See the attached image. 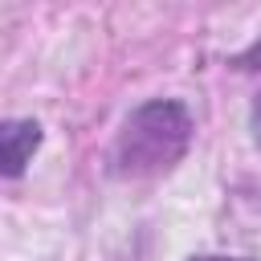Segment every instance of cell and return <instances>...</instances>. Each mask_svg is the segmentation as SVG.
Returning a JSON list of instances; mask_svg holds the SVG:
<instances>
[{"mask_svg":"<svg viewBox=\"0 0 261 261\" xmlns=\"http://www.w3.org/2000/svg\"><path fill=\"white\" fill-rule=\"evenodd\" d=\"M41 139H45L41 122H33V118H4L0 122V175L4 179L24 175L29 159L41 147Z\"/></svg>","mask_w":261,"mask_h":261,"instance_id":"obj_2","label":"cell"},{"mask_svg":"<svg viewBox=\"0 0 261 261\" xmlns=\"http://www.w3.org/2000/svg\"><path fill=\"white\" fill-rule=\"evenodd\" d=\"M249 126H253V139H257V147H261V94H257V102H253V114H249Z\"/></svg>","mask_w":261,"mask_h":261,"instance_id":"obj_4","label":"cell"},{"mask_svg":"<svg viewBox=\"0 0 261 261\" xmlns=\"http://www.w3.org/2000/svg\"><path fill=\"white\" fill-rule=\"evenodd\" d=\"M192 261H245V257H192Z\"/></svg>","mask_w":261,"mask_h":261,"instance_id":"obj_5","label":"cell"},{"mask_svg":"<svg viewBox=\"0 0 261 261\" xmlns=\"http://www.w3.org/2000/svg\"><path fill=\"white\" fill-rule=\"evenodd\" d=\"M192 147V114L175 98H151L135 106L110 147V167L122 179H151L171 171Z\"/></svg>","mask_w":261,"mask_h":261,"instance_id":"obj_1","label":"cell"},{"mask_svg":"<svg viewBox=\"0 0 261 261\" xmlns=\"http://www.w3.org/2000/svg\"><path fill=\"white\" fill-rule=\"evenodd\" d=\"M232 65H237V69H261V37H257L245 53H237V57H232Z\"/></svg>","mask_w":261,"mask_h":261,"instance_id":"obj_3","label":"cell"}]
</instances>
